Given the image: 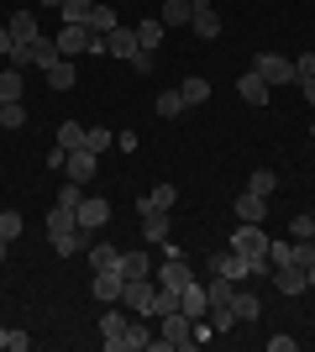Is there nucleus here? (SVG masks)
Returning <instances> with one entry per match:
<instances>
[{"instance_id": "f257e3e1", "label": "nucleus", "mask_w": 315, "mask_h": 352, "mask_svg": "<svg viewBox=\"0 0 315 352\" xmlns=\"http://www.w3.org/2000/svg\"><path fill=\"white\" fill-rule=\"evenodd\" d=\"M53 43H58L63 58H79V53H105V37H95L90 27H63Z\"/></svg>"}, {"instance_id": "f03ea898", "label": "nucleus", "mask_w": 315, "mask_h": 352, "mask_svg": "<svg viewBox=\"0 0 315 352\" xmlns=\"http://www.w3.org/2000/svg\"><path fill=\"white\" fill-rule=\"evenodd\" d=\"M268 242L273 236L253 221H237V232H231V252H247V258H268Z\"/></svg>"}, {"instance_id": "7ed1b4c3", "label": "nucleus", "mask_w": 315, "mask_h": 352, "mask_svg": "<svg viewBox=\"0 0 315 352\" xmlns=\"http://www.w3.org/2000/svg\"><path fill=\"white\" fill-rule=\"evenodd\" d=\"M121 300H126L132 316H142V321L158 316V284H152V279H126V294H121Z\"/></svg>"}, {"instance_id": "20e7f679", "label": "nucleus", "mask_w": 315, "mask_h": 352, "mask_svg": "<svg viewBox=\"0 0 315 352\" xmlns=\"http://www.w3.org/2000/svg\"><path fill=\"white\" fill-rule=\"evenodd\" d=\"M257 74H263V85H294V58H284V53H257V63H253Z\"/></svg>"}, {"instance_id": "39448f33", "label": "nucleus", "mask_w": 315, "mask_h": 352, "mask_svg": "<svg viewBox=\"0 0 315 352\" xmlns=\"http://www.w3.org/2000/svg\"><path fill=\"white\" fill-rule=\"evenodd\" d=\"M63 174L74 179V184H90V179L100 174V153H90V147H74V153H69V163H63Z\"/></svg>"}, {"instance_id": "423d86ee", "label": "nucleus", "mask_w": 315, "mask_h": 352, "mask_svg": "<svg viewBox=\"0 0 315 352\" xmlns=\"http://www.w3.org/2000/svg\"><path fill=\"white\" fill-rule=\"evenodd\" d=\"M95 300H105V305H121V294H126V279H121V268H100L90 284Z\"/></svg>"}, {"instance_id": "0eeeda50", "label": "nucleus", "mask_w": 315, "mask_h": 352, "mask_svg": "<svg viewBox=\"0 0 315 352\" xmlns=\"http://www.w3.org/2000/svg\"><path fill=\"white\" fill-rule=\"evenodd\" d=\"M105 53H110V58H121V63H132L137 53H142V43H137V27H116L110 37H105Z\"/></svg>"}, {"instance_id": "6e6552de", "label": "nucleus", "mask_w": 315, "mask_h": 352, "mask_svg": "<svg viewBox=\"0 0 315 352\" xmlns=\"http://www.w3.org/2000/svg\"><path fill=\"white\" fill-rule=\"evenodd\" d=\"M179 310L189 316V321H200V316L210 310V294H205V284H200V274H195V279H189V284L179 289Z\"/></svg>"}, {"instance_id": "1a4fd4ad", "label": "nucleus", "mask_w": 315, "mask_h": 352, "mask_svg": "<svg viewBox=\"0 0 315 352\" xmlns=\"http://www.w3.org/2000/svg\"><path fill=\"white\" fill-rule=\"evenodd\" d=\"M105 221H110V200H100V195H84V200H79V226H84V232H100Z\"/></svg>"}, {"instance_id": "9d476101", "label": "nucleus", "mask_w": 315, "mask_h": 352, "mask_svg": "<svg viewBox=\"0 0 315 352\" xmlns=\"http://www.w3.org/2000/svg\"><path fill=\"white\" fill-rule=\"evenodd\" d=\"M126 316H121V310H105L100 316V342H105V352H121V342H126Z\"/></svg>"}, {"instance_id": "9b49d317", "label": "nucleus", "mask_w": 315, "mask_h": 352, "mask_svg": "<svg viewBox=\"0 0 315 352\" xmlns=\"http://www.w3.org/2000/svg\"><path fill=\"white\" fill-rule=\"evenodd\" d=\"M90 242H95V232H84V226H74V232L53 236V252H58V258H79V252H90Z\"/></svg>"}, {"instance_id": "f8f14e48", "label": "nucleus", "mask_w": 315, "mask_h": 352, "mask_svg": "<svg viewBox=\"0 0 315 352\" xmlns=\"http://www.w3.org/2000/svg\"><path fill=\"white\" fill-rule=\"evenodd\" d=\"M273 284H279V294H305V289H310V279H305L300 263H279V268H273Z\"/></svg>"}, {"instance_id": "ddd939ff", "label": "nucleus", "mask_w": 315, "mask_h": 352, "mask_svg": "<svg viewBox=\"0 0 315 352\" xmlns=\"http://www.w3.org/2000/svg\"><path fill=\"white\" fill-rule=\"evenodd\" d=\"M168 232H174V221H168V210H142V242H168Z\"/></svg>"}, {"instance_id": "4468645a", "label": "nucleus", "mask_w": 315, "mask_h": 352, "mask_svg": "<svg viewBox=\"0 0 315 352\" xmlns=\"http://www.w3.org/2000/svg\"><path fill=\"white\" fill-rule=\"evenodd\" d=\"M237 95H242L247 105H268V95H273V89L263 85V74H257V69H247V74L237 79Z\"/></svg>"}, {"instance_id": "2eb2a0df", "label": "nucleus", "mask_w": 315, "mask_h": 352, "mask_svg": "<svg viewBox=\"0 0 315 352\" xmlns=\"http://www.w3.org/2000/svg\"><path fill=\"white\" fill-rule=\"evenodd\" d=\"M189 279H195V268L184 263V258H163V268H158V284H163V289H184Z\"/></svg>"}, {"instance_id": "dca6fc26", "label": "nucleus", "mask_w": 315, "mask_h": 352, "mask_svg": "<svg viewBox=\"0 0 315 352\" xmlns=\"http://www.w3.org/2000/svg\"><path fill=\"white\" fill-rule=\"evenodd\" d=\"M237 221L263 226V221H268V200H263V195H253V190H242V195H237Z\"/></svg>"}, {"instance_id": "f3484780", "label": "nucleus", "mask_w": 315, "mask_h": 352, "mask_svg": "<svg viewBox=\"0 0 315 352\" xmlns=\"http://www.w3.org/2000/svg\"><path fill=\"white\" fill-rule=\"evenodd\" d=\"M84 27H90L95 37H110V32L121 27V21H116V6H105V0H95V11H90V21H84Z\"/></svg>"}, {"instance_id": "a211bd4d", "label": "nucleus", "mask_w": 315, "mask_h": 352, "mask_svg": "<svg viewBox=\"0 0 315 352\" xmlns=\"http://www.w3.org/2000/svg\"><path fill=\"white\" fill-rule=\"evenodd\" d=\"M121 279H152V258L148 252H121Z\"/></svg>"}, {"instance_id": "6ab92c4d", "label": "nucleus", "mask_w": 315, "mask_h": 352, "mask_svg": "<svg viewBox=\"0 0 315 352\" xmlns=\"http://www.w3.org/2000/svg\"><path fill=\"white\" fill-rule=\"evenodd\" d=\"M163 37H168V27H163V21H158V16H148V21L137 27V43L148 47V53H158V47H163Z\"/></svg>"}, {"instance_id": "aec40b11", "label": "nucleus", "mask_w": 315, "mask_h": 352, "mask_svg": "<svg viewBox=\"0 0 315 352\" xmlns=\"http://www.w3.org/2000/svg\"><path fill=\"white\" fill-rule=\"evenodd\" d=\"M231 316H237V321H257V316H263V300H257V294H242V284H237V294H231Z\"/></svg>"}, {"instance_id": "412c9836", "label": "nucleus", "mask_w": 315, "mask_h": 352, "mask_svg": "<svg viewBox=\"0 0 315 352\" xmlns=\"http://www.w3.org/2000/svg\"><path fill=\"white\" fill-rule=\"evenodd\" d=\"M189 27H195V37H221V16H215V6H205V11H195L189 16Z\"/></svg>"}, {"instance_id": "4be33fe9", "label": "nucleus", "mask_w": 315, "mask_h": 352, "mask_svg": "<svg viewBox=\"0 0 315 352\" xmlns=\"http://www.w3.org/2000/svg\"><path fill=\"white\" fill-rule=\"evenodd\" d=\"M74 226H79V210H69V206L47 210V236H63V232H74Z\"/></svg>"}, {"instance_id": "5701e85b", "label": "nucleus", "mask_w": 315, "mask_h": 352, "mask_svg": "<svg viewBox=\"0 0 315 352\" xmlns=\"http://www.w3.org/2000/svg\"><path fill=\"white\" fill-rule=\"evenodd\" d=\"M90 11H95V0H63V6H58L63 27H84V21H90Z\"/></svg>"}, {"instance_id": "b1692460", "label": "nucleus", "mask_w": 315, "mask_h": 352, "mask_svg": "<svg viewBox=\"0 0 315 352\" xmlns=\"http://www.w3.org/2000/svg\"><path fill=\"white\" fill-rule=\"evenodd\" d=\"M5 27H11V37H16V43H37V16H32V11H16L11 21H5Z\"/></svg>"}, {"instance_id": "393cba45", "label": "nucleus", "mask_w": 315, "mask_h": 352, "mask_svg": "<svg viewBox=\"0 0 315 352\" xmlns=\"http://www.w3.org/2000/svg\"><path fill=\"white\" fill-rule=\"evenodd\" d=\"M90 268L100 274V268H121V252L110 248V242H90Z\"/></svg>"}, {"instance_id": "a878e982", "label": "nucleus", "mask_w": 315, "mask_h": 352, "mask_svg": "<svg viewBox=\"0 0 315 352\" xmlns=\"http://www.w3.org/2000/svg\"><path fill=\"white\" fill-rule=\"evenodd\" d=\"M189 16H195V6H189V0H163V16H158V21H163V27H184Z\"/></svg>"}, {"instance_id": "bb28decb", "label": "nucleus", "mask_w": 315, "mask_h": 352, "mask_svg": "<svg viewBox=\"0 0 315 352\" xmlns=\"http://www.w3.org/2000/svg\"><path fill=\"white\" fill-rule=\"evenodd\" d=\"M63 53H58V43H43V37H37V43H32V69H53V63H58Z\"/></svg>"}, {"instance_id": "cd10ccee", "label": "nucleus", "mask_w": 315, "mask_h": 352, "mask_svg": "<svg viewBox=\"0 0 315 352\" xmlns=\"http://www.w3.org/2000/svg\"><path fill=\"white\" fill-rule=\"evenodd\" d=\"M205 294H210V305H231V294H237V279H221V274H210Z\"/></svg>"}, {"instance_id": "c85d7f7f", "label": "nucleus", "mask_w": 315, "mask_h": 352, "mask_svg": "<svg viewBox=\"0 0 315 352\" xmlns=\"http://www.w3.org/2000/svg\"><path fill=\"white\" fill-rule=\"evenodd\" d=\"M47 85H53V89H74L79 85V79H74V58H58V63H53V69H47Z\"/></svg>"}, {"instance_id": "c756f323", "label": "nucleus", "mask_w": 315, "mask_h": 352, "mask_svg": "<svg viewBox=\"0 0 315 352\" xmlns=\"http://www.w3.org/2000/svg\"><path fill=\"white\" fill-rule=\"evenodd\" d=\"M247 190H253V195H263V200H268V195L279 190V174H273V168H253V174H247Z\"/></svg>"}, {"instance_id": "7c9ffc66", "label": "nucleus", "mask_w": 315, "mask_h": 352, "mask_svg": "<svg viewBox=\"0 0 315 352\" xmlns=\"http://www.w3.org/2000/svg\"><path fill=\"white\" fill-rule=\"evenodd\" d=\"M148 347H152V331H148L142 321H132V326H126V342H121V352H148Z\"/></svg>"}, {"instance_id": "2f4dec72", "label": "nucleus", "mask_w": 315, "mask_h": 352, "mask_svg": "<svg viewBox=\"0 0 315 352\" xmlns=\"http://www.w3.org/2000/svg\"><path fill=\"white\" fill-rule=\"evenodd\" d=\"M11 126H27V105L21 100H0V132H11Z\"/></svg>"}, {"instance_id": "473e14b6", "label": "nucleus", "mask_w": 315, "mask_h": 352, "mask_svg": "<svg viewBox=\"0 0 315 352\" xmlns=\"http://www.w3.org/2000/svg\"><path fill=\"white\" fill-rule=\"evenodd\" d=\"M21 89H27L21 69H0V100H21Z\"/></svg>"}, {"instance_id": "72a5a7b5", "label": "nucleus", "mask_w": 315, "mask_h": 352, "mask_svg": "<svg viewBox=\"0 0 315 352\" xmlns=\"http://www.w3.org/2000/svg\"><path fill=\"white\" fill-rule=\"evenodd\" d=\"M189 105H184L179 89H158V116H184Z\"/></svg>"}, {"instance_id": "f704fd0d", "label": "nucleus", "mask_w": 315, "mask_h": 352, "mask_svg": "<svg viewBox=\"0 0 315 352\" xmlns=\"http://www.w3.org/2000/svg\"><path fill=\"white\" fill-rule=\"evenodd\" d=\"M58 147H63V153L84 147V126H79V121H63V126H58Z\"/></svg>"}, {"instance_id": "c9c22d12", "label": "nucleus", "mask_w": 315, "mask_h": 352, "mask_svg": "<svg viewBox=\"0 0 315 352\" xmlns=\"http://www.w3.org/2000/svg\"><path fill=\"white\" fill-rule=\"evenodd\" d=\"M179 95H184V105H205L210 100V85H205V79H184Z\"/></svg>"}, {"instance_id": "e433bc0d", "label": "nucleus", "mask_w": 315, "mask_h": 352, "mask_svg": "<svg viewBox=\"0 0 315 352\" xmlns=\"http://www.w3.org/2000/svg\"><path fill=\"white\" fill-rule=\"evenodd\" d=\"M110 142H116V132H110V126H84V147H90V153H105Z\"/></svg>"}, {"instance_id": "4c0bfd02", "label": "nucleus", "mask_w": 315, "mask_h": 352, "mask_svg": "<svg viewBox=\"0 0 315 352\" xmlns=\"http://www.w3.org/2000/svg\"><path fill=\"white\" fill-rule=\"evenodd\" d=\"M148 200H152L158 210H174V206H179V184H158V190H152Z\"/></svg>"}, {"instance_id": "58836bf2", "label": "nucleus", "mask_w": 315, "mask_h": 352, "mask_svg": "<svg viewBox=\"0 0 315 352\" xmlns=\"http://www.w3.org/2000/svg\"><path fill=\"white\" fill-rule=\"evenodd\" d=\"M210 326H215V331H231V326H237L231 305H210Z\"/></svg>"}, {"instance_id": "ea45409f", "label": "nucleus", "mask_w": 315, "mask_h": 352, "mask_svg": "<svg viewBox=\"0 0 315 352\" xmlns=\"http://www.w3.org/2000/svg\"><path fill=\"white\" fill-rule=\"evenodd\" d=\"M0 236H5V242L21 236V216H16V210H0Z\"/></svg>"}, {"instance_id": "a19ab883", "label": "nucleus", "mask_w": 315, "mask_h": 352, "mask_svg": "<svg viewBox=\"0 0 315 352\" xmlns=\"http://www.w3.org/2000/svg\"><path fill=\"white\" fill-rule=\"evenodd\" d=\"M79 200H84V184H74V179H69V184H63V190H58V206L79 210Z\"/></svg>"}, {"instance_id": "79ce46f5", "label": "nucleus", "mask_w": 315, "mask_h": 352, "mask_svg": "<svg viewBox=\"0 0 315 352\" xmlns=\"http://www.w3.org/2000/svg\"><path fill=\"white\" fill-rule=\"evenodd\" d=\"M32 347V337L21 331V326H5V352H27Z\"/></svg>"}, {"instance_id": "37998d69", "label": "nucleus", "mask_w": 315, "mask_h": 352, "mask_svg": "<svg viewBox=\"0 0 315 352\" xmlns=\"http://www.w3.org/2000/svg\"><path fill=\"white\" fill-rule=\"evenodd\" d=\"M152 69H158V53H148V47H142V53L132 58V74H142V79H148Z\"/></svg>"}, {"instance_id": "c03bdc74", "label": "nucleus", "mask_w": 315, "mask_h": 352, "mask_svg": "<svg viewBox=\"0 0 315 352\" xmlns=\"http://www.w3.org/2000/svg\"><path fill=\"white\" fill-rule=\"evenodd\" d=\"M168 310H179V289H163V284H158V316H168Z\"/></svg>"}, {"instance_id": "a18cd8bd", "label": "nucleus", "mask_w": 315, "mask_h": 352, "mask_svg": "<svg viewBox=\"0 0 315 352\" xmlns=\"http://www.w3.org/2000/svg\"><path fill=\"white\" fill-rule=\"evenodd\" d=\"M294 79H315V53H300V58H294Z\"/></svg>"}, {"instance_id": "49530a36", "label": "nucleus", "mask_w": 315, "mask_h": 352, "mask_svg": "<svg viewBox=\"0 0 315 352\" xmlns=\"http://www.w3.org/2000/svg\"><path fill=\"white\" fill-rule=\"evenodd\" d=\"M16 47H21V43H16V37H11V27H5V21H0V58H11Z\"/></svg>"}, {"instance_id": "de8ad7c7", "label": "nucleus", "mask_w": 315, "mask_h": 352, "mask_svg": "<svg viewBox=\"0 0 315 352\" xmlns=\"http://www.w3.org/2000/svg\"><path fill=\"white\" fill-rule=\"evenodd\" d=\"M289 232H294V236H315V221L310 216H294V221H289Z\"/></svg>"}, {"instance_id": "09e8293b", "label": "nucleus", "mask_w": 315, "mask_h": 352, "mask_svg": "<svg viewBox=\"0 0 315 352\" xmlns=\"http://www.w3.org/2000/svg\"><path fill=\"white\" fill-rule=\"evenodd\" d=\"M268 352H294V337H284V331H279V337H268Z\"/></svg>"}, {"instance_id": "8fccbe9b", "label": "nucleus", "mask_w": 315, "mask_h": 352, "mask_svg": "<svg viewBox=\"0 0 315 352\" xmlns=\"http://www.w3.org/2000/svg\"><path fill=\"white\" fill-rule=\"evenodd\" d=\"M300 85H305V100L315 105V79H300Z\"/></svg>"}, {"instance_id": "3c124183", "label": "nucleus", "mask_w": 315, "mask_h": 352, "mask_svg": "<svg viewBox=\"0 0 315 352\" xmlns=\"http://www.w3.org/2000/svg\"><path fill=\"white\" fill-rule=\"evenodd\" d=\"M305 279H310V289H315V263H310V268H305Z\"/></svg>"}, {"instance_id": "603ef678", "label": "nucleus", "mask_w": 315, "mask_h": 352, "mask_svg": "<svg viewBox=\"0 0 315 352\" xmlns=\"http://www.w3.org/2000/svg\"><path fill=\"white\" fill-rule=\"evenodd\" d=\"M5 248H11V242H5V236H0V263H5Z\"/></svg>"}, {"instance_id": "864d4df0", "label": "nucleus", "mask_w": 315, "mask_h": 352, "mask_svg": "<svg viewBox=\"0 0 315 352\" xmlns=\"http://www.w3.org/2000/svg\"><path fill=\"white\" fill-rule=\"evenodd\" d=\"M189 6H195V11H205V6H210V0H189Z\"/></svg>"}, {"instance_id": "5fc2aeb1", "label": "nucleus", "mask_w": 315, "mask_h": 352, "mask_svg": "<svg viewBox=\"0 0 315 352\" xmlns=\"http://www.w3.org/2000/svg\"><path fill=\"white\" fill-rule=\"evenodd\" d=\"M0 347H5V326H0Z\"/></svg>"}, {"instance_id": "6e6d98bb", "label": "nucleus", "mask_w": 315, "mask_h": 352, "mask_svg": "<svg viewBox=\"0 0 315 352\" xmlns=\"http://www.w3.org/2000/svg\"><path fill=\"white\" fill-rule=\"evenodd\" d=\"M43 6H63V0H43Z\"/></svg>"}, {"instance_id": "4d7b16f0", "label": "nucleus", "mask_w": 315, "mask_h": 352, "mask_svg": "<svg viewBox=\"0 0 315 352\" xmlns=\"http://www.w3.org/2000/svg\"><path fill=\"white\" fill-rule=\"evenodd\" d=\"M310 137H315V126H310Z\"/></svg>"}, {"instance_id": "13d9d810", "label": "nucleus", "mask_w": 315, "mask_h": 352, "mask_svg": "<svg viewBox=\"0 0 315 352\" xmlns=\"http://www.w3.org/2000/svg\"><path fill=\"white\" fill-rule=\"evenodd\" d=\"M310 221H315V210H310Z\"/></svg>"}]
</instances>
